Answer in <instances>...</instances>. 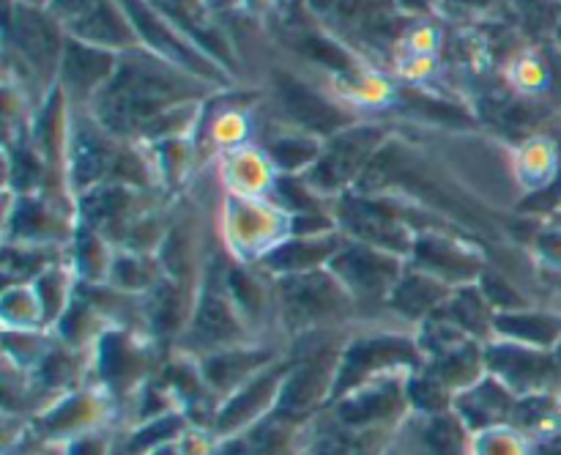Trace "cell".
I'll list each match as a JSON object with an SVG mask.
<instances>
[{
    "mask_svg": "<svg viewBox=\"0 0 561 455\" xmlns=\"http://www.w3.org/2000/svg\"><path fill=\"white\" fill-rule=\"evenodd\" d=\"M285 96H288L290 102V110H294L296 115H299L301 121H307L310 126H318V129H327V126H332L334 121L340 118L334 110H329L327 104L321 102L318 96H312L310 91H305V88L294 86V82H288V86H283Z\"/></svg>",
    "mask_w": 561,
    "mask_h": 455,
    "instance_id": "1",
    "label": "cell"
},
{
    "mask_svg": "<svg viewBox=\"0 0 561 455\" xmlns=\"http://www.w3.org/2000/svg\"><path fill=\"white\" fill-rule=\"evenodd\" d=\"M113 455H131V453H129V450H124V447H115Z\"/></svg>",
    "mask_w": 561,
    "mask_h": 455,
    "instance_id": "2",
    "label": "cell"
}]
</instances>
